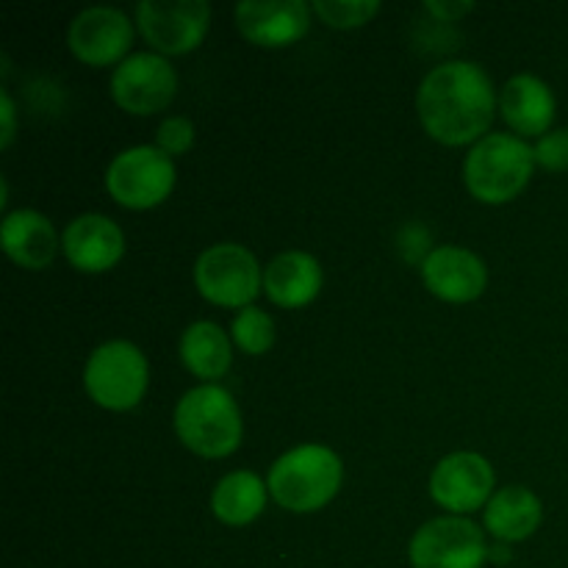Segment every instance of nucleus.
<instances>
[{"label": "nucleus", "instance_id": "f257e3e1", "mask_svg": "<svg viewBox=\"0 0 568 568\" xmlns=\"http://www.w3.org/2000/svg\"><path fill=\"white\" fill-rule=\"evenodd\" d=\"M497 92L477 61H444L433 67L416 92L422 128L447 148L480 142L497 111Z\"/></svg>", "mask_w": 568, "mask_h": 568}, {"label": "nucleus", "instance_id": "f03ea898", "mask_svg": "<svg viewBox=\"0 0 568 568\" xmlns=\"http://www.w3.org/2000/svg\"><path fill=\"white\" fill-rule=\"evenodd\" d=\"M342 458L325 444H300L272 464L266 486L272 499L292 514H314L338 494Z\"/></svg>", "mask_w": 568, "mask_h": 568}, {"label": "nucleus", "instance_id": "7ed1b4c3", "mask_svg": "<svg viewBox=\"0 0 568 568\" xmlns=\"http://www.w3.org/2000/svg\"><path fill=\"white\" fill-rule=\"evenodd\" d=\"M172 425L183 447L200 458H227L239 449L244 433L236 399L214 383L183 394L175 405Z\"/></svg>", "mask_w": 568, "mask_h": 568}, {"label": "nucleus", "instance_id": "20e7f679", "mask_svg": "<svg viewBox=\"0 0 568 568\" xmlns=\"http://www.w3.org/2000/svg\"><path fill=\"white\" fill-rule=\"evenodd\" d=\"M536 170V153L514 133H488L464 161L466 189L486 205L510 203L525 192Z\"/></svg>", "mask_w": 568, "mask_h": 568}, {"label": "nucleus", "instance_id": "39448f33", "mask_svg": "<svg viewBox=\"0 0 568 568\" xmlns=\"http://www.w3.org/2000/svg\"><path fill=\"white\" fill-rule=\"evenodd\" d=\"M148 358L125 338H114L94 349L83 366V388L89 399L105 410H131L148 392Z\"/></svg>", "mask_w": 568, "mask_h": 568}, {"label": "nucleus", "instance_id": "423d86ee", "mask_svg": "<svg viewBox=\"0 0 568 568\" xmlns=\"http://www.w3.org/2000/svg\"><path fill=\"white\" fill-rule=\"evenodd\" d=\"M194 286L209 303L242 311L264 292V270L244 244H211L194 261Z\"/></svg>", "mask_w": 568, "mask_h": 568}, {"label": "nucleus", "instance_id": "0eeeda50", "mask_svg": "<svg viewBox=\"0 0 568 568\" xmlns=\"http://www.w3.org/2000/svg\"><path fill=\"white\" fill-rule=\"evenodd\" d=\"M172 189H175V161L155 144L122 150L105 170V192L122 209H155L170 197Z\"/></svg>", "mask_w": 568, "mask_h": 568}, {"label": "nucleus", "instance_id": "6e6552de", "mask_svg": "<svg viewBox=\"0 0 568 568\" xmlns=\"http://www.w3.org/2000/svg\"><path fill=\"white\" fill-rule=\"evenodd\" d=\"M408 558L414 568H483L486 532L466 516H438L414 532Z\"/></svg>", "mask_w": 568, "mask_h": 568}, {"label": "nucleus", "instance_id": "1a4fd4ad", "mask_svg": "<svg viewBox=\"0 0 568 568\" xmlns=\"http://www.w3.org/2000/svg\"><path fill=\"white\" fill-rule=\"evenodd\" d=\"M136 26L153 53H192L211 26V6L205 0H142L136 6Z\"/></svg>", "mask_w": 568, "mask_h": 568}, {"label": "nucleus", "instance_id": "9d476101", "mask_svg": "<svg viewBox=\"0 0 568 568\" xmlns=\"http://www.w3.org/2000/svg\"><path fill=\"white\" fill-rule=\"evenodd\" d=\"M111 98L122 111L150 116L164 111L178 94V72L159 53H131L111 72Z\"/></svg>", "mask_w": 568, "mask_h": 568}, {"label": "nucleus", "instance_id": "9b49d317", "mask_svg": "<svg viewBox=\"0 0 568 568\" xmlns=\"http://www.w3.org/2000/svg\"><path fill=\"white\" fill-rule=\"evenodd\" d=\"M133 42L131 17L114 6H89L72 17L67 44L72 55L89 67H109L128 59Z\"/></svg>", "mask_w": 568, "mask_h": 568}, {"label": "nucleus", "instance_id": "f8f14e48", "mask_svg": "<svg viewBox=\"0 0 568 568\" xmlns=\"http://www.w3.org/2000/svg\"><path fill=\"white\" fill-rule=\"evenodd\" d=\"M494 494V469L480 453L447 455L430 475V497L453 516L486 508Z\"/></svg>", "mask_w": 568, "mask_h": 568}, {"label": "nucleus", "instance_id": "ddd939ff", "mask_svg": "<svg viewBox=\"0 0 568 568\" xmlns=\"http://www.w3.org/2000/svg\"><path fill=\"white\" fill-rule=\"evenodd\" d=\"M233 17L239 33L258 48H288L311 28V6L305 0H242Z\"/></svg>", "mask_w": 568, "mask_h": 568}, {"label": "nucleus", "instance_id": "4468645a", "mask_svg": "<svg viewBox=\"0 0 568 568\" xmlns=\"http://www.w3.org/2000/svg\"><path fill=\"white\" fill-rule=\"evenodd\" d=\"M422 281L444 303H471L486 292L488 270L471 250L444 244L422 261Z\"/></svg>", "mask_w": 568, "mask_h": 568}, {"label": "nucleus", "instance_id": "2eb2a0df", "mask_svg": "<svg viewBox=\"0 0 568 568\" xmlns=\"http://www.w3.org/2000/svg\"><path fill=\"white\" fill-rule=\"evenodd\" d=\"M61 250L78 272L100 275L120 264L125 253V236L120 225L105 214H81L61 233Z\"/></svg>", "mask_w": 568, "mask_h": 568}, {"label": "nucleus", "instance_id": "dca6fc26", "mask_svg": "<svg viewBox=\"0 0 568 568\" xmlns=\"http://www.w3.org/2000/svg\"><path fill=\"white\" fill-rule=\"evenodd\" d=\"M499 111L503 120L521 136H544L555 122L558 100L547 81L530 72H519L499 92Z\"/></svg>", "mask_w": 568, "mask_h": 568}, {"label": "nucleus", "instance_id": "f3484780", "mask_svg": "<svg viewBox=\"0 0 568 568\" xmlns=\"http://www.w3.org/2000/svg\"><path fill=\"white\" fill-rule=\"evenodd\" d=\"M0 242H3L6 255L22 270H44V266H50L61 244L59 236H55L53 222L31 209H17L3 216Z\"/></svg>", "mask_w": 568, "mask_h": 568}, {"label": "nucleus", "instance_id": "a211bd4d", "mask_svg": "<svg viewBox=\"0 0 568 568\" xmlns=\"http://www.w3.org/2000/svg\"><path fill=\"white\" fill-rule=\"evenodd\" d=\"M322 266L305 250H286L264 270V292L281 308H303L314 303L322 288Z\"/></svg>", "mask_w": 568, "mask_h": 568}, {"label": "nucleus", "instance_id": "6ab92c4d", "mask_svg": "<svg viewBox=\"0 0 568 568\" xmlns=\"http://www.w3.org/2000/svg\"><path fill=\"white\" fill-rule=\"evenodd\" d=\"M541 499L525 486L499 488V491L488 499L486 510H483L486 530L503 544L527 541V538L541 527Z\"/></svg>", "mask_w": 568, "mask_h": 568}, {"label": "nucleus", "instance_id": "aec40b11", "mask_svg": "<svg viewBox=\"0 0 568 568\" xmlns=\"http://www.w3.org/2000/svg\"><path fill=\"white\" fill-rule=\"evenodd\" d=\"M266 491L270 486L255 471H231L216 483L214 494H211V510L222 525L244 527L264 514Z\"/></svg>", "mask_w": 568, "mask_h": 568}, {"label": "nucleus", "instance_id": "412c9836", "mask_svg": "<svg viewBox=\"0 0 568 568\" xmlns=\"http://www.w3.org/2000/svg\"><path fill=\"white\" fill-rule=\"evenodd\" d=\"M178 349H181L183 366L203 381H216L233 364V344L216 322H192L183 331Z\"/></svg>", "mask_w": 568, "mask_h": 568}, {"label": "nucleus", "instance_id": "4be33fe9", "mask_svg": "<svg viewBox=\"0 0 568 568\" xmlns=\"http://www.w3.org/2000/svg\"><path fill=\"white\" fill-rule=\"evenodd\" d=\"M231 336L242 353L264 355L275 344V320L258 305H247L233 320Z\"/></svg>", "mask_w": 568, "mask_h": 568}, {"label": "nucleus", "instance_id": "5701e85b", "mask_svg": "<svg viewBox=\"0 0 568 568\" xmlns=\"http://www.w3.org/2000/svg\"><path fill=\"white\" fill-rule=\"evenodd\" d=\"M311 9L331 28H361L381 11L377 0H314Z\"/></svg>", "mask_w": 568, "mask_h": 568}, {"label": "nucleus", "instance_id": "b1692460", "mask_svg": "<svg viewBox=\"0 0 568 568\" xmlns=\"http://www.w3.org/2000/svg\"><path fill=\"white\" fill-rule=\"evenodd\" d=\"M194 133L197 131H194V122L189 116H166L159 125V131H155V148L164 150L170 159H175V155H183L192 150Z\"/></svg>", "mask_w": 568, "mask_h": 568}, {"label": "nucleus", "instance_id": "393cba45", "mask_svg": "<svg viewBox=\"0 0 568 568\" xmlns=\"http://www.w3.org/2000/svg\"><path fill=\"white\" fill-rule=\"evenodd\" d=\"M536 164H541L549 172H566L568 170V128H555V131L538 136L536 148Z\"/></svg>", "mask_w": 568, "mask_h": 568}, {"label": "nucleus", "instance_id": "a878e982", "mask_svg": "<svg viewBox=\"0 0 568 568\" xmlns=\"http://www.w3.org/2000/svg\"><path fill=\"white\" fill-rule=\"evenodd\" d=\"M0 116H3V136H0V144L9 148L14 142V128H17V114H14V100H11L9 89L0 92Z\"/></svg>", "mask_w": 568, "mask_h": 568}, {"label": "nucleus", "instance_id": "bb28decb", "mask_svg": "<svg viewBox=\"0 0 568 568\" xmlns=\"http://www.w3.org/2000/svg\"><path fill=\"white\" fill-rule=\"evenodd\" d=\"M425 9L430 11V14H436L438 20L455 22V20H460V17L469 14V11L475 9V3H449V0L436 3V0H430V3H425Z\"/></svg>", "mask_w": 568, "mask_h": 568}]
</instances>
